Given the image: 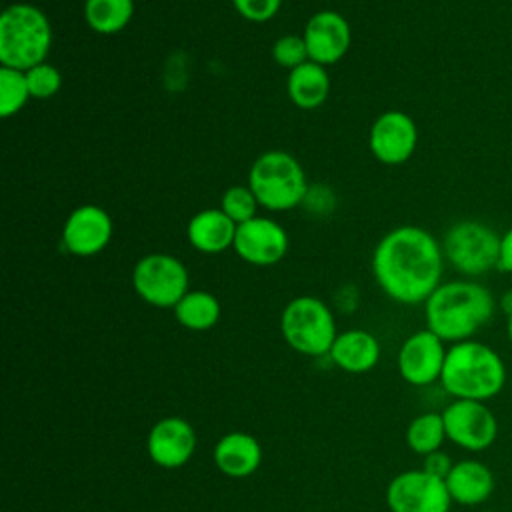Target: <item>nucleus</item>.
Listing matches in <instances>:
<instances>
[{"instance_id":"obj_1","label":"nucleus","mask_w":512,"mask_h":512,"mask_svg":"<svg viewBox=\"0 0 512 512\" xmlns=\"http://www.w3.org/2000/svg\"><path fill=\"white\" fill-rule=\"evenodd\" d=\"M442 244L420 226H398L374 248L372 272L378 286L400 304H420L442 284Z\"/></svg>"},{"instance_id":"obj_2","label":"nucleus","mask_w":512,"mask_h":512,"mask_svg":"<svg viewBox=\"0 0 512 512\" xmlns=\"http://www.w3.org/2000/svg\"><path fill=\"white\" fill-rule=\"evenodd\" d=\"M492 292L474 280L442 282L424 302L426 328L444 342L470 340L494 316Z\"/></svg>"},{"instance_id":"obj_3","label":"nucleus","mask_w":512,"mask_h":512,"mask_svg":"<svg viewBox=\"0 0 512 512\" xmlns=\"http://www.w3.org/2000/svg\"><path fill=\"white\" fill-rule=\"evenodd\" d=\"M506 378L502 356L492 346L470 338L446 350L440 384L454 400L486 402L502 392Z\"/></svg>"},{"instance_id":"obj_4","label":"nucleus","mask_w":512,"mask_h":512,"mask_svg":"<svg viewBox=\"0 0 512 512\" xmlns=\"http://www.w3.org/2000/svg\"><path fill=\"white\" fill-rule=\"evenodd\" d=\"M52 46L48 16L34 4L16 2L0 16V64L26 72L46 60Z\"/></svg>"},{"instance_id":"obj_5","label":"nucleus","mask_w":512,"mask_h":512,"mask_svg":"<svg viewBox=\"0 0 512 512\" xmlns=\"http://www.w3.org/2000/svg\"><path fill=\"white\" fill-rule=\"evenodd\" d=\"M248 186L258 204L272 212L296 208L308 192L304 168L284 150L262 152L248 170Z\"/></svg>"},{"instance_id":"obj_6","label":"nucleus","mask_w":512,"mask_h":512,"mask_svg":"<svg viewBox=\"0 0 512 512\" xmlns=\"http://www.w3.org/2000/svg\"><path fill=\"white\" fill-rule=\"evenodd\" d=\"M280 330L286 344L306 356L328 354L338 336L332 310L316 296L292 298L282 310Z\"/></svg>"},{"instance_id":"obj_7","label":"nucleus","mask_w":512,"mask_h":512,"mask_svg":"<svg viewBox=\"0 0 512 512\" xmlns=\"http://www.w3.org/2000/svg\"><path fill=\"white\" fill-rule=\"evenodd\" d=\"M502 234L478 220H460L448 228L442 240L444 260L464 276H482L498 270Z\"/></svg>"},{"instance_id":"obj_8","label":"nucleus","mask_w":512,"mask_h":512,"mask_svg":"<svg viewBox=\"0 0 512 512\" xmlns=\"http://www.w3.org/2000/svg\"><path fill=\"white\" fill-rule=\"evenodd\" d=\"M188 282V270L182 260L164 252L142 256L132 270L136 294L156 308H174L188 292Z\"/></svg>"},{"instance_id":"obj_9","label":"nucleus","mask_w":512,"mask_h":512,"mask_svg":"<svg viewBox=\"0 0 512 512\" xmlns=\"http://www.w3.org/2000/svg\"><path fill=\"white\" fill-rule=\"evenodd\" d=\"M446 438L462 450L482 452L490 448L498 436L496 414L486 402L452 400L444 410Z\"/></svg>"},{"instance_id":"obj_10","label":"nucleus","mask_w":512,"mask_h":512,"mask_svg":"<svg viewBox=\"0 0 512 512\" xmlns=\"http://www.w3.org/2000/svg\"><path fill=\"white\" fill-rule=\"evenodd\" d=\"M390 512H448L452 498L446 482L420 470H406L394 476L386 490Z\"/></svg>"},{"instance_id":"obj_11","label":"nucleus","mask_w":512,"mask_h":512,"mask_svg":"<svg viewBox=\"0 0 512 512\" xmlns=\"http://www.w3.org/2000/svg\"><path fill=\"white\" fill-rule=\"evenodd\" d=\"M368 144L378 162L388 166L404 164L418 144L416 122L402 110L382 112L370 128Z\"/></svg>"},{"instance_id":"obj_12","label":"nucleus","mask_w":512,"mask_h":512,"mask_svg":"<svg viewBox=\"0 0 512 512\" xmlns=\"http://www.w3.org/2000/svg\"><path fill=\"white\" fill-rule=\"evenodd\" d=\"M446 346L440 336L424 328L410 334L398 352V372L412 386H428L440 380Z\"/></svg>"},{"instance_id":"obj_13","label":"nucleus","mask_w":512,"mask_h":512,"mask_svg":"<svg viewBox=\"0 0 512 512\" xmlns=\"http://www.w3.org/2000/svg\"><path fill=\"white\" fill-rule=\"evenodd\" d=\"M112 232L114 224L104 208L82 204L68 214L62 226V246L80 258L96 256L110 244Z\"/></svg>"},{"instance_id":"obj_14","label":"nucleus","mask_w":512,"mask_h":512,"mask_svg":"<svg viewBox=\"0 0 512 512\" xmlns=\"http://www.w3.org/2000/svg\"><path fill=\"white\" fill-rule=\"evenodd\" d=\"M288 246V232L272 218L256 216L236 228L234 252L248 264L272 266L286 256Z\"/></svg>"},{"instance_id":"obj_15","label":"nucleus","mask_w":512,"mask_h":512,"mask_svg":"<svg viewBox=\"0 0 512 512\" xmlns=\"http://www.w3.org/2000/svg\"><path fill=\"white\" fill-rule=\"evenodd\" d=\"M302 36L308 48V58L322 66L342 60L352 44L350 24L336 10H320L312 14Z\"/></svg>"},{"instance_id":"obj_16","label":"nucleus","mask_w":512,"mask_h":512,"mask_svg":"<svg viewBox=\"0 0 512 512\" xmlns=\"http://www.w3.org/2000/svg\"><path fill=\"white\" fill-rule=\"evenodd\" d=\"M146 450L150 460L160 468H180L196 450L194 428L184 418L166 416L150 428Z\"/></svg>"},{"instance_id":"obj_17","label":"nucleus","mask_w":512,"mask_h":512,"mask_svg":"<svg viewBox=\"0 0 512 512\" xmlns=\"http://www.w3.org/2000/svg\"><path fill=\"white\" fill-rule=\"evenodd\" d=\"M446 488L452 502L460 506H480L484 504L496 486L492 470L474 458L454 462L450 474L446 476Z\"/></svg>"},{"instance_id":"obj_18","label":"nucleus","mask_w":512,"mask_h":512,"mask_svg":"<svg viewBox=\"0 0 512 512\" xmlns=\"http://www.w3.org/2000/svg\"><path fill=\"white\" fill-rule=\"evenodd\" d=\"M236 228L238 224L228 218L222 208H204L190 218L186 236L194 250L202 254H220L234 248Z\"/></svg>"},{"instance_id":"obj_19","label":"nucleus","mask_w":512,"mask_h":512,"mask_svg":"<svg viewBox=\"0 0 512 512\" xmlns=\"http://www.w3.org/2000/svg\"><path fill=\"white\" fill-rule=\"evenodd\" d=\"M328 356L340 370L364 374L376 366L380 358V344L368 330H346L336 336Z\"/></svg>"},{"instance_id":"obj_20","label":"nucleus","mask_w":512,"mask_h":512,"mask_svg":"<svg viewBox=\"0 0 512 512\" xmlns=\"http://www.w3.org/2000/svg\"><path fill=\"white\" fill-rule=\"evenodd\" d=\"M262 448L258 440L246 432H230L214 446L216 468L230 478H246L260 466Z\"/></svg>"},{"instance_id":"obj_21","label":"nucleus","mask_w":512,"mask_h":512,"mask_svg":"<svg viewBox=\"0 0 512 512\" xmlns=\"http://www.w3.org/2000/svg\"><path fill=\"white\" fill-rule=\"evenodd\" d=\"M286 92L292 104L300 110L320 108L330 94V76L326 66L318 62H304L288 72Z\"/></svg>"},{"instance_id":"obj_22","label":"nucleus","mask_w":512,"mask_h":512,"mask_svg":"<svg viewBox=\"0 0 512 512\" xmlns=\"http://www.w3.org/2000/svg\"><path fill=\"white\" fill-rule=\"evenodd\" d=\"M172 310L180 326L196 332L212 328L222 312L218 298L206 290H188Z\"/></svg>"},{"instance_id":"obj_23","label":"nucleus","mask_w":512,"mask_h":512,"mask_svg":"<svg viewBox=\"0 0 512 512\" xmlns=\"http://www.w3.org/2000/svg\"><path fill=\"white\" fill-rule=\"evenodd\" d=\"M134 16V0H86L84 20L90 30L110 36L122 32Z\"/></svg>"},{"instance_id":"obj_24","label":"nucleus","mask_w":512,"mask_h":512,"mask_svg":"<svg viewBox=\"0 0 512 512\" xmlns=\"http://www.w3.org/2000/svg\"><path fill=\"white\" fill-rule=\"evenodd\" d=\"M446 440V428L442 412H424L416 416L406 428V444L414 454L428 456L440 450Z\"/></svg>"},{"instance_id":"obj_25","label":"nucleus","mask_w":512,"mask_h":512,"mask_svg":"<svg viewBox=\"0 0 512 512\" xmlns=\"http://www.w3.org/2000/svg\"><path fill=\"white\" fill-rule=\"evenodd\" d=\"M30 90L26 82V74L16 68L0 66V114L2 118H10L18 114L28 102Z\"/></svg>"},{"instance_id":"obj_26","label":"nucleus","mask_w":512,"mask_h":512,"mask_svg":"<svg viewBox=\"0 0 512 512\" xmlns=\"http://www.w3.org/2000/svg\"><path fill=\"white\" fill-rule=\"evenodd\" d=\"M258 200L254 196V192L250 190V186H230L224 190L222 198H220V208L224 210V214L228 218H232L236 224H244L252 218H256V210H258Z\"/></svg>"},{"instance_id":"obj_27","label":"nucleus","mask_w":512,"mask_h":512,"mask_svg":"<svg viewBox=\"0 0 512 512\" xmlns=\"http://www.w3.org/2000/svg\"><path fill=\"white\" fill-rule=\"evenodd\" d=\"M24 74H26V82L32 98H40V100L52 98L62 88L60 70L46 60L28 68Z\"/></svg>"},{"instance_id":"obj_28","label":"nucleus","mask_w":512,"mask_h":512,"mask_svg":"<svg viewBox=\"0 0 512 512\" xmlns=\"http://www.w3.org/2000/svg\"><path fill=\"white\" fill-rule=\"evenodd\" d=\"M272 58L278 66L286 68L288 72L296 66L308 62V48L304 42V36L300 34H284L280 36L272 46Z\"/></svg>"},{"instance_id":"obj_29","label":"nucleus","mask_w":512,"mask_h":512,"mask_svg":"<svg viewBox=\"0 0 512 512\" xmlns=\"http://www.w3.org/2000/svg\"><path fill=\"white\" fill-rule=\"evenodd\" d=\"M234 10L248 22H268L282 6V0H232Z\"/></svg>"},{"instance_id":"obj_30","label":"nucleus","mask_w":512,"mask_h":512,"mask_svg":"<svg viewBox=\"0 0 512 512\" xmlns=\"http://www.w3.org/2000/svg\"><path fill=\"white\" fill-rule=\"evenodd\" d=\"M452 466H454L452 458H450L446 452L436 450V452L424 456L422 470L428 472V474H432V476H436V478H440V480H446V476L450 474Z\"/></svg>"},{"instance_id":"obj_31","label":"nucleus","mask_w":512,"mask_h":512,"mask_svg":"<svg viewBox=\"0 0 512 512\" xmlns=\"http://www.w3.org/2000/svg\"><path fill=\"white\" fill-rule=\"evenodd\" d=\"M498 270H500V272H508V274H512V228H508V230L502 234Z\"/></svg>"},{"instance_id":"obj_32","label":"nucleus","mask_w":512,"mask_h":512,"mask_svg":"<svg viewBox=\"0 0 512 512\" xmlns=\"http://www.w3.org/2000/svg\"><path fill=\"white\" fill-rule=\"evenodd\" d=\"M500 306H502V310L506 312V316H510V314H512V290H510V292H506V294L502 296Z\"/></svg>"},{"instance_id":"obj_33","label":"nucleus","mask_w":512,"mask_h":512,"mask_svg":"<svg viewBox=\"0 0 512 512\" xmlns=\"http://www.w3.org/2000/svg\"><path fill=\"white\" fill-rule=\"evenodd\" d=\"M506 334H508V342L512 344V314L506 320Z\"/></svg>"},{"instance_id":"obj_34","label":"nucleus","mask_w":512,"mask_h":512,"mask_svg":"<svg viewBox=\"0 0 512 512\" xmlns=\"http://www.w3.org/2000/svg\"><path fill=\"white\" fill-rule=\"evenodd\" d=\"M480 512H496V510H480Z\"/></svg>"},{"instance_id":"obj_35","label":"nucleus","mask_w":512,"mask_h":512,"mask_svg":"<svg viewBox=\"0 0 512 512\" xmlns=\"http://www.w3.org/2000/svg\"><path fill=\"white\" fill-rule=\"evenodd\" d=\"M510 394H512V380H510Z\"/></svg>"}]
</instances>
